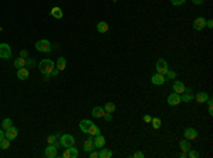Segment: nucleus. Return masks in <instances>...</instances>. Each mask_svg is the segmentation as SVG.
<instances>
[{"instance_id":"dca6fc26","label":"nucleus","mask_w":213,"mask_h":158,"mask_svg":"<svg viewBox=\"0 0 213 158\" xmlns=\"http://www.w3.org/2000/svg\"><path fill=\"white\" fill-rule=\"evenodd\" d=\"M91 124H93V121L91 120H85V118H84V120H81L80 121V130L83 131V133H88V128L91 127Z\"/></svg>"},{"instance_id":"0eeeda50","label":"nucleus","mask_w":213,"mask_h":158,"mask_svg":"<svg viewBox=\"0 0 213 158\" xmlns=\"http://www.w3.org/2000/svg\"><path fill=\"white\" fill-rule=\"evenodd\" d=\"M182 103V100H180V94L178 93H172L168 96V104L169 105H178Z\"/></svg>"},{"instance_id":"37998d69","label":"nucleus","mask_w":213,"mask_h":158,"mask_svg":"<svg viewBox=\"0 0 213 158\" xmlns=\"http://www.w3.org/2000/svg\"><path fill=\"white\" fill-rule=\"evenodd\" d=\"M206 26L209 29H212L213 27V20H206Z\"/></svg>"},{"instance_id":"c85d7f7f","label":"nucleus","mask_w":213,"mask_h":158,"mask_svg":"<svg viewBox=\"0 0 213 158\" xmlns=\"http://www.w3.org/2000/svg\"><path fill=\"white\" fill-rule=\"evenodd\" d=\"M115 108H117V107H115V104L114 103H107V104L104 105V110H105V113H114L115 111Z\"/></svg>"},{"instance_id":"de8ad7c7","label":"nucleus","mask_w":213,"mask_h":158,"mask_svg":"<svg viewBox=\"0 0 213 158\" xmlns=\"http://www.w3.org/2000/svg\"><path fill=\"white\" fill-rule=\"evenodd\" d=\"M2 138H4V131L3 130H0V140Z\"/></svg>"},{"instance_id":"09e8293b","label":"nucleus","mask_w":213,"mask_h":158,"mask_svg":"<svg viewBox=\"0 0 213 158\" xmlns=\"http://www.w3.org/2000/svg\"><path fill=\"white\" fill-rule=\"evenodd\" d=\"M50 77H51V74H44V80H46V81H47V80H48V78H50Z\"/></svg>"},{"instance_id":"f3484780","label":"nucleus","mask_w":213,"mask_h":158,"mask_svg":"<svg viewBox=\"0 0 213 158\" xmlns=\"http://www.w3.org/2000/svg\"><path fill=\"white\" fill-rule=\"evenodd\" d=\"M114 155V152L111 151L109 148H99V152H98V158H111Z\"/></svg>"},{"instance_id":"c9c22d12","label":"nucleus","mask_w":213,"mask_h":158,"mask_svg":"<svg viewBox=\"0 0 213 158\" xmlns=\"http://www.w3.org/2000/svg\"><path fill=\"white\" fill-rule=\"evenodd\" d=\"M102 117H104V120H105V121H111V120H112L111 113H105V114L102 115Z\"/></svg>"},{"instance_id":"4c0bfd02","label":"nucleus","mask_w":213,"mask_h":158,"mask_svg":"<svg viewBox=\"0 0 213 158\" xmlns=\"http://www.w3.org/2000/svg\"><path fill=\"white\" fill-rule=\"evenodd\" d=\"M132 157H134V158H144V157H145V155H144V152H141V151H136L135 154L132 155Z\"/></svg>"},{"instance_id":"423d86ee","label":"nucleus","mask_w":213,"mask_h":158,"mask_svg":"<svg viewBox=\"0 0 213 158\" xmlns=\"http://www.w3.org/2000/svg\"><path fill=\"white\" fill-rule=\"evenodd\" d=\"M151 81H152V84H155V86H162V84L166 83V77H165L164 74L156 73V74H154L151 77Z\"/></svg>"},{"instance_id":"412c9836","label":"nucleus","mask_w":213,"mask_h":158,"mask_svg":"<svg viewBox=\"0 0 213 158\" xmlns=\"http://www.w3.org/2000/svg\"><path fill=\"white\" fill-rule=\"evenodd\" d=\"M179 145H180V150H182L183 152H186V154H188V151H189V150H192L190 141H189V140H186V138L180 141V143H179Z\"/></svg>"},{"instance_id":"c756f323","label":"nucleus","mask_w":213,"mask_h":158,"mask_svg":"<svg viewBox=\"0 0 213 158\" xmlns=\"http://www.w3.org/2000/svg\"><path fill=\"white\" fill-rule=\"evenodd\" d=\"M151 124H152V127H154L155 130H159V128H161L162 123H161V120H159L158 117H154V118L151 120Z\"/></svg>"},{"instance_id":"5701e85b","label":"nucleus","mask_w":213,"mask_h":158,"mask_svg":"<svg viewBox=\"0 0 213 158\" xmlns=\"http://www.w3.org/2000/svg\"><path fill=\"white\" fill-rule=\"evenodd\" d=\"M87 134H90L91 137H95V135H98V134H101V130H99V127L97 124H91V127L88 128V133Z\"/></svg>"},{"instance_id":"c03bdc74","label":"nucleus","mask_w":213,"mask_h":158,"mask_svg":"<svg viewBox=\"0 0 213 158\" xmlns=\"http://www.w3.org/2000/svg\"><path fill=\"white\" fill-rule=\"evenodd\" d=\"M26 56H27V51H26V50H22V51H20V57L26 59Z\"/></svg>"},{"instance_id":"473e14b6","label":"nucleus","mask_w":213,"mask_h":158,"mask_svg":"<svg viewBox=\"0 0 213 158\" xmlns=\"http://www.w3.org/2000/svg\"><path fill=\"white\" fill-rule=\"evenodd\" d=\"M57 141V135H48L47 137V143L48 144H54Z\"/></svg>"},{"instance_id":"49530a36","label":"nucleus","mask_w":213,"mask_h":158,"mask_svg":"<svg viewBox=\"0 0 213 158\" xmlns=\"http://www.w3.org/2000/svg\"><path fill=\"white\" fill-rule=\"evenodd\" d=\"M179 157H180V158H186V157H188V154H186V152H180Z\"/></svg>"},{"instance_id":"b1692460","label":"nucleus","mask_w":213,"mask_h":158,"mask_svg":"<svg viewBox=\"0 0 213 158\" xmlns=\"http://www.w3.org/2000/svg\"><path fill=\"white\" fill-rule=\"evenodd\" d=\"M50 14H51L53 17H56V19H61V17H63V10H61V7H53L51 12H50Z\"/></svg>"},{"instance_id":"a211bd4d","label":"nucleus","mask_w":213,"mask_h":158,"mask_svg":"<svg viewBox=\"0 0 213 158\" xmlns=\"http://www.w3.org/2000/svg\"><path fill=\"white\" fill-rule=\"evenodd\" d=\"M83 150H84V151H87V152L93 151V150H94V141H93V140L87 138L85 141H84V144H83Z\"/></svg>"},{"instance_id":"4be33fe9","label":"nucleus","mask_w":213,"mask_h":158,"mask_svg":"<svg viewBox=\"0 0 213 158\" xmlns=\"http://www.w3.org/2000/svg\"><path fill=\"white\" fill-rule=\"evenodd\" d=\"M104 114H105V110L102 108V107H99V105H97V107H94L93 108V117L101 118Z\"/></svg>"},{"instance_id":"cd10ccee","label":"nucleus","mask_w":213,"mask_h":158,"mask_svg":"<svg viewBox=\"0 0 213 158\" xmlns=\"http://www.w3.org/2000/svg\"><path fill=\"white\" fill-rule=\"evenodd\" d=\"M0 148L2 150H7V148H10V140L9 138H2L0 140Z\"/></svg>"},{"instance_id":"a878e982","label":"nucleus","mask_w":213,"mask_h":158,"mask_svg":"<svg viewBox=\"0 0 213 158\" xmlns=\"http://www.w3.org/2000/svg\"><path fill=\"white\" fill-rule=\"evenodd\" d=\"M14 67L16 68H22V67H26V59H23V57H19V59L14 60Z\"/></svg>"},{"instance_id":"a18cd8bd","label":"nucleus","mask_w":213,"mask_h":158,"mask_svg":"<svg viewBox=\"0 0 213 158\" xmlns=\"http://www.w3.org/2000/svg\"><path fill=\"white\" fill-rule=\"evenodd\" d=\"M207 105H209V110H207V111H209V114L213 115V104H207Z\"/></svg>"},{"instance_id":"58836bf2","label":"nucleus","mask_w":213,"mask_h":158,"mask_svg":"<svg viewBox=\"0 0 213 158\" xmlns=\"http://www.w3.org/2000/svg\"><path fill=\"white\" fill-rule=\"evenodd\" d=\"M58 73H60V70H58V68H56V67H54V68H53V71L50 73V74H51L53 77H57V76H58Z\"/></svg>"},{"instance_id":"a19ab883","label":"nucleus","mask_w":213,"mask_h":158,"mask_svg":"<svg viewBox=\"0 0 213 158\" xmlns=\"http://www.w3.org/2000/svg\"><path fill=\"white\" fill-rule=\"evenodd\" d=\"M151 120H152V117L149 114H146L145 117H144V121H145V123H151Z\"/></svg>"},{"instance_id":"4468645a","label":"nucleus","mask_w":213,"mask_h":158,"mask_svg":"<svg viewBox=\"0 0 213 158\" xmlns=\"http://www.w3.org/2000/svg\"><path fill=\"white\" fill-rule=\"evenodd\" d=\"M94 141V147L95 148H102V147L105 145V138H104V135L102 134H98V135H95V138L93 140Z\"/></svg>"},{"instance_id":"f704fd0d","label":"nucleus","mask_w":213,"mask_h":158,"mask_svg":"<svg viewBox=\"0 0 213 158\" xmlns=\"http://www.w3.org/2000/svg\"><path fill=\"white\" fill-rule=\"evenodd\" d=\"M186 0H170V3L173 4V6H180V4H183Z\"/></svg>"},{"instance_id":"6ab92c4d","label":"nucleus","mask_w":213,"mask_h":158,"mask_svg":"<svg viewBox=\"0 0 213 158\" xmlns=\"http://www.w3.org/2000/svg\"><path fill=\"white\" fill-rule=\"evenodd\" d=\"M207 98H209V96H207L206 91H199V93L195 96V100L198 103H206Z\"/></svg>"},{"instance_id":"7c9ffc66","label":"nucleus","mask_w":213,"mask_h":158,"mask_svg":"<svg viewBox=\"0 0 213 158\" xmlns=\"http://www.w3.org/2000/svg\"><path fill=\"white\" fill-rule=\"evenodd\" d=\"M180 100H182V101H190V100H193V96H192L190 93H182V97H180Z\"/></svg>"},{"instance_id":"79ce46f5","label":"nucleus","mask_w":213,"mask_h":158,"mask_svg":"<svg viewBox=\"0 0 213 158\" xmlns=\"http://www.w3.org/2000/svg\"><path fill=\"white\" fill-rule=\"evenodd\" d=\"M192 3L193 4H203L205 0H192Z\"/></svg>"},{"instance_id":"f257e3e1","label":"nucleus","mask_w":213,"mask_h":158,"mask_svg":"<svg viewBox=\"0 0 213 158\" xmlns=\"http://www.w3.org/2000/svg\"><path fill=\"white\" fill-rule=\"evenodd\" d=\"M54 67H56L54 61H53V60H48V59L41 60L40 64H38V70H40V73H43V74H50Z\"/></svg>"},{"instance_id":"1a4fd4ad","label":"nucleus","mask_w":213,"mask_h":158,"mask_svg":"<svg viewBox=\"0 0 213 158\" xmlns=\"http://www.w3.org/2000/svg\"><path fill=\"white\" fill-rule=\"evenodd\" d=\"M63 157L64 158H77L78 157V150L74 148V145L68 147V148L65 150V152L63 154Z\"/></svg>"},{"instance_id":"72a5a7b5","label":"nucleus","mask_w":213,"mask_h":158,"mask_svg":"<svg viewBox=\"0 0 213 158\" xmlns=\"http://www.w3.org/2000/svg\"><path fill=\"white\" fill-rule=\"evenodd\" d=\"M34 64H36V60H33V59H27V60H26V67H33Z\"/></svg>"},{"instance_id":"393cba45","label":"nucleus","mask_w":213,"mask_h":158,"mask_svg":"<svg viewBox=\"0 0 213 158\" xmlns=\"http://www.w3.org/2000/svg\"><path fill=\"white\" fill-rule=\"evenodd\" d=\"M65 67H67V61H65L64 57H58L57 59V68H58L60 71H64Z\"/></svg>"},{"instance_id":"e433bc0d","label":"nucleus","mask_w":213,"mask_h":158,"mask_svg":"<svg viewBox=\"0 0 213 158\" xmlns=\"http://www.w3.org/2000/svg\"><path fill=\"white\" fill-rule=\"evenodd\" d=\"M165 76H168L169 78H175V77H176V73H175V71H170V70H168Z\"/></svg>"},{"instance_id":"aec40b11","label":"nucleus","mask_w":213,"mask_h":158,"mask_svg":"<svg viewBox=\"0 0 213 158\" xmlns=\"http://www.w3.org/2000/svg\"><path fill=\"white\" fill-rule=\"evenodd\" d=\"M109 30V26L107 22H99L97 23V31L98 33H107V31Z\"/></svg>"},{"instance_id":"f03ea898","label":"nucleus","mask_w":213,"mask_h":158,"mask_svg":"<svg viewBox=\"0 0 213 158\" xmlns=\"http://www.w3.org/2000/svg\"><path fill=\"white\" fill-rule=\"evenodd\" d=\"M34 47H36V50H37V51H40V53H50V51H51V43H50L48 40H46V39L38 40Z\"/></svg>"},{"instance_id":"7ed1b4c3","label":"nucleus","mask_w":213,"mask_h":158,"mask_svg":"<svg viewBox=\"0 0 213 158\" xmlns=\"http://www.w3.org/2000/svg\"><path fill=\"white\" fill-rule=\"evenodd\" d=\"M60 144H61L64 148H68V147H73L75 144V138L71 134H64V135L60 137Z\"/></svg>"},{"instance_id":"2f4dec72","label":"nucleus","mask_w":213,"mask_h":158,"mask_svg":"<svg viewBox=\"0 0 213 158\" xmlns=\"http://www.w3.org/2000/svg\"><path fill=\"white\" fill-rule=\"evenodd\" d=\"M188 157L196 158V157H199V152L198 151H193V150H189V151H188Z\"/></svg>"},{"instance_id":"39448f33","label":"nucleus","mask_w":213,"mask_h":158,"mask_svg":"<svg viewBox=\"0 0 213 158\" xmlns=\"http://www.w3.org/2000/svg\"><path fill=\"white\" fill-rule=\"evenodd\" d=\"M156 73H159V74H166V71L169 70V67H168V63H166V60H164V59H159L156 61Z\"/></svg>"},{"instance_id":"9d476101","label":"nucleus","mask_w":213,"mask_h":158,"mask_svg":"<svg viewBox=\"0 0 213 158\" xmlns=\"http://www.w3.org/2000/svg\"><path fill=\"white\" fill-rule=\"evenodd\" d=\"M17 135H19V131H17V128H16V127H10L9 130H6V133H4V137H6V138H9L10 141L16 140V138H17Z\"/></svg>"},{"instance_id":"20e7f679","label":"nucleus","mask_w":213,"mask_h":158,"mask_svg":"<svg viewBox=\"0 0 213 158\" xmlns=\"http://www.w3.org/2000/svg\"><path fill=\"white\" fill-rule=\"evenodd\" d=\"M12 57V47L7 43H0V59L7 60Z\"/></svg>"},{"instance_id":"ddd939ff","label":"nucleus","mask_w":213,"mask_h":158,"mask_svg":"<svg viewBox=\"0 0 213 158\" xmlns=\"http://www.w3.org/2000/svg\"><path fill=\"white\" fill-rule=\"evenodd\" d=\"M183 137H185L186 140H189V141L196 140V137H198V131L195 130V128H186L185 133H183Z\"/></svg>"},{"instance_id":"2eb2a0df","label":"nucleus","mask_w":213,"mask_h":158,"mask_svg":"<svg viewBox=\"0 0 213 158\" xmlns=\"http://www.w3.org/2000/svg\"><path fill=\"white\" fill-rule=\"evenodd\" d=\"M28 76H30V71H28L27 67H22V68H17V77L20 80H27Z\"/></svg>"},{"instance_id":"bb28decb","label":"nucleus","mask_w":213,"mask_h":158,"mask_svg":"<svg viewBox=\"0 0 213 158\" xmlns=\"http://www.w3.org/2000/svg\"><path fill=\"white\" fill-rule=\"evenodd\" d=\"M10 127H13V121H12V118H4L3 123H2V128H3V130L6 131V130H9Z\"/></svg>"},{"instance_id":"9b49d317","label":"nucleus","mask_w":213,"mask_h":158,"mask_svg":"<svg viewBox=\"0 0 213 158\" xmlns=\"http://www.w3.org/2000/svg\"><path fill=\"white\" fill-rule=\"evenodd\" d=\"M44 155H46L47 158H56L57 157V148L53 145V144H48L46 151H44Z\"/></svg>"},{"instance_id":"6e6552de","label":"nucleus","mask_w":213,"mask_h":158,"mask_svg":"<svg viewBox=\"0 0 213 158\" xmlns=\"http://www.w3.org/2000/svg\"><path fill=\"white\" fill-rule=\"evenodd\" d=\"M205 27H206V20H205V17H196L195 22H193V29L195 30L200 31V30H203Z\"/></svg>"},{"instance_id":"f8f14e48","label":"nucleus","mask_w":213,"mask_h":158,"mask_svg":"<svg viewBox=\"0 0 213 158\" xmlns=\"http://www.w3.org/2000/svg\"><path fill=\"white\" fill-rule=\"evenodd\" d=\"M172 88H173V91H175V93L182 94V93H185V88H186V87L183 86L182 81L175 80V81H173V84H172Z\"/></svg>"},{"instance_id":"ea45409f","label":"nucleus","mask_w":213,"mask_h":158,"mask_svg":"<svg viewBox=\"0 0 213 158\" xmlns=\"http://www.w3.org/2000/svg\"><path fill=\"white\" fill-rule=\"evenodd\" d=\"M90 158H98V152L97 151H90Z\"/></svg>"}]
</instances>
